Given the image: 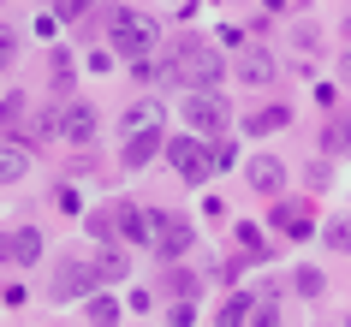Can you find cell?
I'll list each match as a JSON object with an SVG mask.
<instances>
[{"label":"cell","instance_id":"obj_10","mask_svg":"<svg viewBox=\"0 0 351 327\" xmlns=\"http://www.w3.org/2000/svg\"><path fill=\"white\" fill-rule=\"evenodd\" d=\"M167 149V137L161 131H137V137H125V167H143V161H155Z\"/></svg>","mask_w":351,"mask_h":327},{"label":"cell","instance_id":"obj_12","mask_svg":"<svg viewBox=\"0 0 351 327\" xmlns=\"http://www.w3.org/2000/svg\"><path fill=\"white\" fill-rule=\"evenodd\" d=\"M239 77L244 84H268V77H274V60L262 54V48H244L239 54Z\"/></svg>","mask_w":351,"mask_h":327},{"label":"cell","instance_id":"obj_8","mask_svg":"<svg viewBox=\"0 0 351 327\" xmlns=\"http://www.w3.org/2000/svg\"><path fill=\"white\" fill-rule=\"evenodd\" d=\"M42 256V232L36 226H19V232L0 238V262H36Z\"/></svg>","mask_w":351,"mask_h":327},{"label":"cell","instance_id":"obj_1","mask_svg":"<svg viewBox=\"0 0 351 327\" xmlns=\"http://www.w3.org/2000/svg\"><path fill=\"white\" fill-rule=\"evenodd\" d=\"M161 77L167 84H185V90H221L226 60H221V48H208V42L179 36L167 48V60H161Z\"/></svg>","mask_w":351,"mask_h":327},{"label":"cell","instance_id":"obj_3","mask_svg":"<svg viewBox=\"0 0 351 327\" xmlns=\"http://www.w3.org/2000/svg\"><path fill=\"white\" fill-rule=\"evenodd\" d=\"M185 119H191L197 137H221L226 119H232V108H226L221 90H191V95H185Z\"/></svg>","mask_w":351,"mask_h":327},{"label":"cell","instance_id":"obj_27","mask_svg":"<svg viewBox=\"0 0 351 327\" xmlns=\"http://www.w3.org/2000/svg\"><path fill=\"white\" fill-rule=\"evenodd\" d=\"M167 286L179 291V298H191V291H197V280H191V274H167Z\"/></svg>","mask_w":351,"mask_h":327},{"label":"cell","instance_id":"obj_25","mask_svg":"<svg viewBox=\"0 0 351 327\" xmlns=\"http://www.w3.org/2000/svg\"><path fill=\"white\" fill-rule=\"evenodd\" d=\"M315 42H322V36H315V30H310V24H292V48H304V54H310V48H315Z\"/></svg>","mask_w":351,"mask_h":327},{"label":"cell","instance_id":"obj_23","mask_svg":"<svg viewBox=\"0 0 351 327\" xmlns=\"http://www.w3.org/2000/svg\"><path fill=\"white\" fill-rule=\"evenodd\" d=\"M292 286L304 291V298H322V274H315V268H298V274H292Z\"/></svg>","mask_w":351,"mask_h":327},{"label":"cell","instance_id":"obj_9","mask_svg":"<svg viewBox=\"0 0 351 327\" xmlns=\"http://www.w3.org/2000/svg\"><path fill=\"white\" fill-rule=\"evenodd\" d=\"M60 131H66L72 143H90V137H95V108H90V101H72V108L60 113Z\"/></svg>","mask_w":351,"mask_h":327},{"label":"cell","instance_id":"obj_29","mask_svg":"<svg viewBox=\"0 0 351 327\" xmlns=\"http://www.w3.org/2000/svg\"><path fill=\"white\" fill-rule=\"evenodd\" d=\"M60 6H66V12H84V6H90V0H60Z\"/></svg>","mask_w":351,"mask_h":327},{"label":"cell","instance_id":"obj_11","mask_svg":"<svg viewBox=\"0 0 351 327\" xmlns=\"http://www.w3.org/2000/svg\"><path fill=\"white\" fill-rule=\"evenodd\" d=\"M30 173V149L24 143H0V184H19Z\"/></svg>","mask_w":351,"mask_h":327},{"label":"cell","instance_id":"obj_22","mask_svg":"<svg viewBox=\"0 0 351 327\" xmlns=\"http://www.w3.org/2000/svg\"><path fill=\"white\" fill-rule=\"evenodd\" d=\"M90 232L101 238V244H108V238L119 232V208H95V215H90Z\"/></svg>","mask_w":351,"mask_h":327},{"label":"cell","instance_id":"obj_30","mask_svg":"<svg viewBox=\"0 0 351 327\" xmlns=\"http://www.w3.org/2000/svg\"><path fill=\"white\" fill-rule=\"evenodd\" d=\"M346 77H351V48H346Z\"/></svg>","mask_w":351,"mask_h":327},{"label":"cell","instance_id":"obj_18","mask_svg":"<svg viewBox=\"0 0 351 327\" xmlns=\"http://www.w3.org/2000/svg\"><path fill=\"white\" fill-rule=\"evenodd\" d=\"M125 268H131V262H125L119 250H101V256H95V280H101V286H113V280H125Z\"/></svg>","mask_w":351,"mask_h":327},{"label":"cell","instance_id":"obj_26","mask_svg":"<svg viewBox=\"0 0 351 327\" xmlns=\"http://www.w3.org/2000/svg\"><path fill=\"white\" fill-rule=\"evenodd\" d=\"M250 327H280V309H274V304H256V315H250Z\"/></svg>","mask_w":351,"mask_h":327},{"label":"cell","instance_id":"obj_28","mask_svg":"<svg viewBox=\"0 0 351 327\" xmlns=\"http://www.w3.org/2000/svg\"><path fill=\"white\" fill-rule=\"evenodd\" d=\"M191 315H197L191 304H173V327H191Z\"/></svg>","mask_w":351,"mask_h":327},{"label":"cell","instance_id":"obj_20","mask_svg":"<svg viewBox=\"0 0 351 327\" xmlns=\"http://www.w3.org/2000/svg\"><path fill=\"white\" fill-rule=\"evenodd\" d=\"M24 113H30V95L12 90L6 101H0V125H24Z\"/></svg>","mask_w":351,"mask_h":327},{"label":"cell","instance_id":"obj_17","mask_svg":"<svg viewBox=\"0 0 351 327\" xmlns=\"http://www.w3.org/2000/svg\"><path fill=\"white\" fill-rule=\"evenodd\" d=\"M274 226H280L286 238H310V215H304L298 202H286V208H274Z\"/></svg>","mask_w":351,"mask_h":327},{"label":"cell","instance_id":"obj_24","mask_svg":"<svg viewBox=\"0 0 351 327\" xmlns=\"http://www.w3.org/2000/svg\"><path fill=\"white\" fill-rule=\"evenodd\" d=\"M12 54H19V36H12V30H6V24H0V72H6V66H12Z\"/></svg>","mask_w":351,"mask_h":327},{"label":"cell","instance_id":"obj_15","mask_svg":"<svg viewBox=\"0 0 351 327\" xmlns=\"http://www.w3.org/2000/svg\"><path fill=\"white\" fill-rule=\"evenodd\" d=\"M155 125H161V101H137V108H125V137L155 131Z\"/></svg>","mask_w":351,"mask_h":327},{"label":"cell","instance_id":"obj_7","mask_svg":"<svg viewBox=\"0 0 351 327\" xmlns=\"http://www.w3.org/2000/svg\"><path fill=\"white\" fill-rule=\"evenodd\" d=\"M95 286H101V280H95V268H90V262H77V256L54 274V291H60V298H84V291H95Z\"/></svg>","mask_w":351,"mask_h":327},{"label":"cell","instance_id":"obj_14","mask_svg":"<svg viewBox=\"0 0 351 327\" xmlns=\"http://www.w3.org/2000/svg\"><path fill=\"white\" fill-rule=\"evenodd\" d=\"M280 125H292V113H286V108H256L250 119H244L250 137H268V131H280Z\"/></svg>","mask_w":351,"mask_h":327},{"label":"cell","instance_id":"obj_13","mask_svg":"<svg viewBox=\"0 0 351 327\" xmlns=\"http://www.w3.org/2000/svg\"><path fill=\"white\" fill-rule=\"evenodd\" d=\"M250 298H244V291H232V298H221V309H215V327H244L250 322Z\"/></svg>","mask_w":351,"mask_h":327},{"label":"cell","instance_id":"obj_21","mask_svg":"<svg viewBox=\"0 0 351 327\" xmlns=\"http://www.w3.org/2000/svg\"><path fill=\"white\" fill-rule=\"evenodd\" d=\"M84 315H90L95 327H113V322H119V304H113V298H90V304H84Z\"/></svg>","mask_w":351,"mask_h":327},{"label":"cell","instance_id":"obj_4","mask_svg":"<svg viewBox=\"0 0 351 327\" xmlns=\"http://www.w3.org/2000/svg\"><path fill=\"white\" fill-rule=\"evenodd\" d=\"M167 167L185 184H203L208 173H215V149H203L197 137H167Z\"/></svg>","mask_w":351,"mask_h":327},{"label":"cell","instance_id":"obj_2","mask_svg":"<svg viewBox=\"0 0 351 327\" xmlns=\"http://www.w3.org/2000/svg\"><path fill=\"white\" fill-rule=\"evenodd\" d=\"M113 48L137 66V60H149V48H155V24H149V12H113Z\"/></svg>","mask_w":351,"mask_h":327},{"label":"cell","instance_id":"obj_6","mask_svg":"<svg viewBox=\"0 0 351 327\" xmlns=\"http://www.w3.org/2000/svg\"><path fill=\"white\" fill-rule=\"evenodd\" d=\"M244 179H250V191L274 197L280 184H286V161H280V155H250V161H244Z\"/></svg>","mask_w":351,"mask_h":327},{"label":"cell","instance_id":"obj_31","mask_svg":"<svg viewBox=\"0 0 351 327\" xmlns=\"http://www.w3.org/2000/svg\"><path fill=\"white\" fill-rule=\"evenodd\" d=\"M346 327H351V322H346Z\"/></svg>","mask_w":351,"mask_h":327},{"label":"cell","instance_id":"obj_5","mask_svg":"<svg viewBox=\"0 0 351 327\" xmlns=\"http://www.w3.org/2000/svg\"><path fill=\"white\" fill-rule=\"evenodd\" d=\"M149 226H155V250H161L167 262H173V256H185V250H191V238H197L179 215H161V208H149Z\"/></svg>","mask_w":351,"mask_h":327},{"label":"cell","instance_id":"obj_16","mask_svg":"<svg viewBox=\"0 0 351 327\" xmlns=\"http://www.w3.org/2000/svg\"><path fill=\"white\" fill-rule=\"evenodd\" d=\"M322 149H328V155H351V113L328 119V131H322Z\"/></svg>","mask_w":351,"mask_h":327},{"label":"cell","instance_id":"obj_19","mask_svg":"<svg viewBox=\"0 0 351 327\" xmlns=\"http://www.w3.org/2000/svg\"><path fill=\"white\" fill-rule=\"evenodd\" d=\"M322 244H328V250H351V215H333L328 226H322Z\"/></svg>","mask_w":351,"mask_h":327}]
</instances>
